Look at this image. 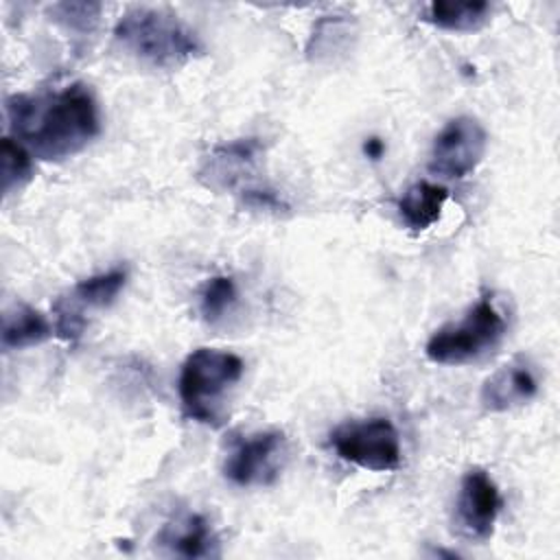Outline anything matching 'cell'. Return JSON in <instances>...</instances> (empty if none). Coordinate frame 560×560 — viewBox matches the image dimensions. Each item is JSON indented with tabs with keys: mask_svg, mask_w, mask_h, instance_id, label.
Instances as JSON below:
<instances>
[{
	"mask_svg": "<svg viewBox=\"0 0 560 560\" xmlns=\"http://www.w3.org/2000/svg\"><path fill=\"white\" fill-rule=\"evenodd\" d=\"M11 138L48 162L81 153L101 131L94 94L83 83L55 92L13 94L4 103Z\"/></svg>",
	"mask_w": 560,
	"mask_h": 560,
	"instance_id": "obj_1",
	"label": "cell"
},
{
	"mask_svg": "<svg viewBox=\"0 0 560 560\" xmlns=\"http://www.w3.org/2000/svg\"><path fill=\"white\" fill-rule=\"evenodd\" d=\"M116 44L158 70H175L197 57L203 46L192 28L164 9L131 7L114 26Z\"/></svg>",
	"mask_w": 560,
	"mask_h": 560,
	"instance_id": "obj_2",
	"label": "cell"
},
{
	"mask_svg": "<svg viewBox=\"0 0 560 560\" xmlns=\"http://www.w3.org/2000/svg\"><path fill=\"white\" fill-rule=\"evenodd\" d=\"M243 359L221 348L192 350L179 370L177 392L184 416L206 424L221 427L225 422V400L243 376Z\"/></svg>",
	"mask_w": 560,
	"mask_h": 560,
	"instance_id": "obj_3",
	"label": "cell"
},
{
	"mask_svg": "<svg viewBox=\"0 0 560 560\" xmlns=\"http://www.w3.org/2000/svg\"><path fill=\"white\" fill-rule=\"evenodd\" d=\"M505 330L508 324L501 311L490 298H481L459 322L438 328L429 337L424 354L440 365L472 363L494 350L505 337Z\"/></svg>",
	"mask_w": 560,
	"mask_h": 560,
	"instance_id": "obj_4",
	"label": "cell"
},
{
	"mask_svg": "<svg viewBox=\"0 0 560 560\" xmlns=\"http://www.w3.org/2000/svg\"><path fill=\"white\" fill-rule=\"evenodd\" d=\"M330 446L343 462L372 472L398 470L402 464L400 435L387 418L343 422L330 433Z\"/></svg>",
	"mask_w": 560,
	"mask_h": 560,
	"instance_id": "obj_5",
	"label": "cell"
},
{
	"mask_svg": "<svg viewBox=\"0 0 560 560\" xmlns=\"http://www.w3.org/2000/svg\"><path fill=\"white\" fill-rule=\"evenodd\" d=\"M289 457V442L282 431H258L238 440L225 457L223 475L234 486H269L280 477Z\"/></svg>",
	"mask_w": 560,
	"mask_h": 560,
	"instance_id": "obj_6",
	"label": "cell"
},
{
	"mask_svg": "<svg viewBox=\"0 0 560 560\" xmlns=\"http://www.w3.org/2000/svg\"><path fill=\"white\" fill-rule=\"evenodd\" d=\"M486 149L488 133L483 125L472 116H455L433 140L429 171L444 179H462L481 164Z\"/></svg>",
	"mask_w": 560,
	"mask_h": 560,
	"instance_id": "obj_7",
	"label": "cell"
},
{
	"mask_svg": "<svg viewBox=\"0 0 560 560\" xmlns=\"http://www.w3.org/2000/svg\"><path fill=\"white\" fill-rule=\"evenodd\" d=\"M125 282L127 271L120 267L79 280L66 295H61L52 304L55 335L66 343H77L88 326L85 308L109 306L122 291Z\"/></svg>",
	"mask_w": 560,
	"mask_h": 560,
	"instance_id": "obj_8",
	"label": "cell"
},
{
	"mask_svg": "<svg viewBox=\"0 0 560 560\" xmlns=\"http://www.w3.org/2000/svg\"><path fill=\"white\" fill-rule=\"evenodd\" d=\"M501 508L503 499L494 479L479 466L466 470L455 499V532L470 542L490 540Z\"/></svg>",
	"mask_w": 560,
	"mask_h": 560,
	"instance_id": "obj_9",
	"label": "cell"
},
{
	"mask_svg": "<svg viewBox=\"0 0 560 560\" xmlns=\"http://www.w3.org/2000/svg\"><path fill=\"white\" fill-rule=\"evenodd\" d=\"M260 153L262 144L256 138L221 142L206 155L199 168V179L212 190H234L256 173Z\"/></svg>",
	"mask_w": 560,
	"mask_h": 560,
	"instance_id": "obj_10",
	"label": "cell"
},
{
	"mask_svg": "<svg viewBox=\"0 0 560 560\" xmlns=\"http://www.w3.org/2000/svg\"><path fill=\"white\" fill-rule=\"evenodd\" d=\"M538 394V376L527 357L505 361L481 385V405L488 411L501 413L527 405Z\"/></svg>",
	"mask_w": 560,
	"mask_h": 560,
	"instance_id": "obj_11",
	"label": "cell"
},
{
	"mask_svg": "<svg viewBox=\"0 0 560 560\" xmlns=\"http://www.w3.org/2000/svg\"><path fill=\"white\" fill-rule=\"evenodd\" d=\"M160 547L177 558H217L219 538L210 523L199 514H186L166 523L158 534Z\"/></svg>",
	"mask_w": 560,
	"mask_h": 560,
	"instance_id": "obj_12",
	"label": "cell"
},
{
	"mask_svg": "<svg viewBox=\"0 0 560 560\" xmlns=\"http://www.w3.org/2000/svg\"><path fill=\"white\" fill-rule=\"evenodd\" d=\"M446 199H448V190L444 186L420 179L402 192L398 201L400 219L407 228L416 232L429 230L442 217Z\"/></svg>",
	"mask_w": 560,
	"mask_h": 560,
	"instance_id": "obj_13",
	"label": "cell"
},
{
	"mask_svg": "<svg viewBox=\"0 0 560 560\" xmlns=\"http://www.w3.org/2000/svg\"><path fill=\"white\" fill-rule=\"evenodd\" d=\"M55 328L48 324L46 315L28 304H18L2 317V348L22 350L39 346L52 337Z\"/></svg>",
	"mask_w": 560,
	"mask_h": 560,
	"instance_id": "obj_14",
	"label": "cell"
},
{
	"mask_svg": "<svg viewBox=\"0 0 560 560\" xmlns=\"http://www.w3.org/2000/svg\"><path fill=\"white\" fill-rule=\"evenodd\" d=\"M490 18L486 0H435L427 7V22L442 31L468 33L481 28Z\"/></svg>",
	"mask_w": 560,
	"mask_h": 560,
	"instance_id": "obj_15",
	"label": "cell"
},
{
	"mask_svg": "<svg viewBox=\"0 0 560 560\" xmlns=\"http://www.w3.org/2000/svg\"><path fill=\"white\" fill-rule=\"evenodd\" d=\"M352 35V20L341 15H324L313 26V33L306 44V57L315 63L330 61L350 48Z\"/></svg>",
	"mask_w": 560,
	"mask_h": 560,
	"instance_id": "obj_16",
	"label": "cell"
},
{
	"mask_svg": "<svg viewBox=\"0 0 560 560\" xmlns=\"http://www.w3.org/2000/svg\"><path fill=\"white\" fill-rule=\"evenodd\" d=\"M33 177V155L11 136H4L0 142V186L2 195L24 188Z\"/></svg>",
	"mask_w": 560,
	"mask_h": 560,
	"instance_id": "obj_17",
	"label": "cell"
},
{
	"mask_svg": "<svg viewBox=\"0 0 560 560\" xmlns=\"http://www.w3.org/2000/svg\"><path fill=\"white\" fill-rule=\"evenodd\" d=\"M236 284L230 276H212L199 291V313L208 324H217L236 304Z\"/></svg>",
	"mask_w": 560,
	"mask_h": 560,
	"instance_id": "obj_18",
	"label": "cell"
},
{
	"mask_svg": "<svg viewBox=\"0 0 560 560\" xmlns=\"http://www.w3.org/2000/svg\"><path fill=\"white\" fill-rule=\"evenodd\" d=\"M101 9L103 7L98 2H57L48 7V15L66 31L85 35L98 24Z\"/></svg>",
	"mask_w": 560,
	"mask_h": 560,
	"instance_id": "obj_19",
	"label": "cell"
},
{
	"mask_svg": "<svg viewBox=\"0 0 560 560\" xmlns=\"http://www.w3.org/2000/svg\"><path fill=\"white\" fill-rule=\"evenodd\" d=\"M243 208L247 210H256V212H273V214H280V212H287L289 210V203L269 186H252L247 190H243L238 195Z\"/></svg>",
	"mask_w": 560,
	"mask_h": 560,
	"instance_id": "obj_20",
	"label": "cell"
},
{
	"mask_svg": "<svg viewBox=\"0 0 560 560\" xmlns=\"http://www.w3.org/2000/svg\"><path fill=\"white\" fill-rule=\"evenodd\" d=\"M363 153H365L370 160H381L383 153H385V142H383L381 138H376V136H370V138H365V142H363Z\"/></svg>",
	"mask_w": 560,
	"mask_h": 560,
	"instance_id": "obj_21",
	"label": "cell"
}]
</instances>
